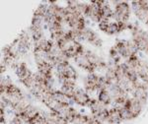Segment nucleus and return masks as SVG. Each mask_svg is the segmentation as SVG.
Returning <instances> with one entry per match:
<instances>
[{"label":"nucleus","mask_w":148,"mask_h":124,"mask_svg":"<svg viewBox=\"0 0 148 124\" xmlns=\"http://www.w3.org/2000/svg\"><path fill=\"white\" fill-rule=\"evenodd\" d=\"M75 86H76V80H64L62 81L60 91L68 97L69 99H72L73 94L75 92Z\"/></svg>","instance_id":"a211bd4d"},{"label":"nucleus","mask_w":148,"mask_h":124,"mask_svg":"<svg viewBox=\"0 0 148 124\" xmlns=\"http://www.w3.org/2000/svg\"><path fill=\"white\" fill-rule=\"evenodd\" d=\"M71 99L81 106H89L90 102L92 101V99L89 97V95L83 89H76Z\"/></svg>","instance_id":"2eb2a0df"},{"label":"nucleus","mask_w":148,"mask_h":124,"mask_svg":"<svg viewBox=\"0 0 148 124\" xmlns=\"http://www.w3.org/2000/svg\"><path fill=\"white\" fill-rule=\"evenodd\" d=\"M91 124H103V122H100V121H98V120H96V119H94V120L92 121Z\"/></svg>","instance_id":"bb28decb"},{"label":"nucleus","mask_w":148,"mask_h":124,"mask_svg":"<svg viewBox=\"0 0 148 124\" xmlns=\"http://www.w3.org/2000/svg\"><path fill=\"white\" fill-rule=\"evenodd\" d=\"M31 35H32V37L34 39L35 42H38L45 39L42 26H31Z\"/></svg>","instance_id":"5701e85b"},{"label":"nucleus","mask_w":148,"mask_h":124,"mask_svg":"<svg viewBox=\"0 0 148 124\" xmlns=\"http://www.w3.org/2000/svg\"><path fill=\"white\" fill-rule=\"evenodd\" d=\"M99 28L107 35H116L118 33H121L119 23L116 21L111 22L110 20H102L99 23Z\"/></svg>","instance_id":"dca6fc26"},{"label":"nucleus","mask_w":148,"mask_h":124,"mask_svg":"<svg viewBox=\"0 0 148 124\" xmlns=\"http://www.w3.org/2000/svg\"><path fill=\"white\" fill-rule=\"evenodd\" d=\"M130 17V6L127 2H119L114 6V19L118 23H128Z\"/></svg>","instance_id":"0eeeda50"},{"label":"nucleus","mask_w":148,"mask_h":124,"mask_svg":"<svg viewBox=\"0 0 148 124\" xmlns=\"http://www.w3.org/2000/svg\"><path fill=\"white\" fill-rule=\"evenodd\" d=\"M89 107L91 109L93 118L100 121V122L107 121L110 110V109L107 108V106H105L104 104H102L98 99H92L89 104Z\"/></svg>","instance_id":"423d86ee"},{"label":"nucleus","mask_w":148,"mask_h":124,"mask_svg":"<svg viewBox=\"0 0 148 124\" xmlns=\"http://www.w3.org/2000/svg\"><path fill=\"white\" fill-rule=\"evenodd\" d=\"M38 113H40L39 110H38L35 106L29 104L28 106H26L25 108L22 109L21 111L15 113V116H17V117L20 118L23 122L29 124L31 121H32V119L34 118Z\"/></svg>","instance_id":"4468645a"},{"label":"nucleus","mask_w":148,"mask_h":124,"mask_svg":"<svg viewBox=\"0 0 148 124\" xmlns=\"http://www.w3.org/2000/svg\"><path fill=\"white\" fill-rule=\"evenodd\" d=\"M22 122H23V121L21 120L20 118L17 117V116H14V118L11 120L10 124H22Z\"/></svg>","instance_id":"a878e982"},{"label":"nucleus","mask_w":148,"mask_h":124,"mask_svg":"<svg viewBox=\"0 0 148 124\" xmlns=\"http://www.w3.org/2000/svg\"><path fill=\"white\" fill-rule=\"evenodd\" d=\"M143 104L140 102H138L134 97H128L127 101L121 107L119 108L121 116V119L123 120H132L136 118L141 113Z\"/></svg>","instance_id":"f03ea898"},{"label":"nucleus","mask_w":148,"mask_h":124,"mask_svg":"<svg viewBox=\"0 0 148 124\" xmlns=\"http://www.w3.org/2000/svg\"><path fill=\"white\" fill-rule=\"evenodd\" d=\"M56 73L58 78L61 81L64 80H76L77 78V72L72 65L67 62H63L56 66Z\"/></svg>","instance_id":"6e6552de"},{"label":"nucleus","mask_w":148,"mask_h":124,"mask_svg":"<svg viewBox=\"0 0 148 124\" xmlns=\"http://www.w3.org/2000/svg\"><path fill=\"white\" fill-rule=\"evenodd\" d=\"M111 18H114V10L108 2L102 1V20H110Z\"/></svg>","instance_id":"b1692460"},{"label":"nucleus","mask_w":148,"mask_h":124,"mask_svg":"<svg viewBox=\"0 0 148 124\" xmlns=\"http://www.w3.org/2000/svg\"><path fill=\"white\" fill-rule=\"evenodd\" d=\"M80 40H86L89 44H93L94 46L97 47H101L102 46V40L99 37V35H97V33H95L94 31L91 30L89 28H85L84 30L82 31L80 35Z\"/></svg>","instance_id":"ddd939ff"},{"label":"nucleus","mask_w":148,"mask_h":124,"mask_svg":"<svg viewBox=\"0 0 148 124\" xmlns=\"http://www.w3.org/2000/svg\"><path fill=\"white\" fill-rule=\"evenodd\" d=\"M148 86L146 84H144L143 82H140L138 81L136 84L133 87V90L131 92V95H132V97L136 99L138 102H140L141 104L144 106L147 102V97H148Z\"/></svg>","instance_id":"9d476101"},{"label":"nucleus","mask_w":148,"mask_h":124,"mask_svg":"<svg viewBox=\"0 0 148 124\" xmlns=\"http://www.w3.org/2000/svg\"><path fill=\"white\" fill-rule=\"evenodd\" d=\"M85 16L99 24L102 21V1H93L88 4Z\"/></svg>","instance_id":"1a4fd4ad"},{"label":"nucleus","mask_w":148,"mask_h":124,"mask_svg":"<svg viewBox=\"0 0 148 124\" xmlns=\"http://www.w3.org/2000/svg\"><path fill=\"white\" fill-rule=\"evenodd\" d=\"M98 101L104 104L105 106H109L110 104H112L113 99H112V96L110 95L109 91L106 88H104V89L98 92Z\"/></svg>","instance_id":"412c9836"},{"label":"nucleus","mask_w":148,"mask_h":124,"mask_svg":"<svg viewBox=\"0 0 148 124\" xmlns=\"http://www.w3.org/2000/svg\"><path fill=\"white\" fill-rule=\"evenodd\" d=\"M132 34V42L136 45L138 50L146 51L148 48V32L141 29L139 26L130 25Z\"/></svg>","instance_id":"20e7f679"},{"label":"nucleus","mask_w":148,"mask_h":124,"mask_svg":"<svg viewBox=\"0 0 148 124\" xmlns=\"http://www.w3.org/2000/svg\"><path fill=\"white\" fill-rule=\"evenodd\" d=\"M47 118V124H68L67 121L61 116H59L58 114L51 112L46 115Z\"/></svg>","instance_id":"4be33fe9"},{"label":"nucleus","mask_w":148,"mask_h":124,"mask_svg":"<svg viewBox=\"0 0 148 124\" xmlns=\"http://www.w3.org/2000/svg\"><path fill=\"white\" fill-rule=\"evenodd\" d=\"M113 47L118 51V53L120 54L121 58H125V60H127L128 58L134 55H137L138 52L136 45L134 44L132 40H119Z\"/></svg>","instance_id":"39448f33"},{"label":"nucleus","mask_w":148,"mask_h":124,"mask_svg":"<svg viewBox=\"0 0 148 124\" xmlns=\"http://www.w3.org/2000/svg\"><path fill=\"white\" fill-rule=\"evenodd\" d=\"M107 79L105 76L99 75L96 73H89L88 76L85 78L84 87L86 91L89 92H94V91H101L102 89L106 88L107 86Z\"/></svg>","instance_id":"7ed1b4c3"},{"label":"nucleus","mask_w":148,"mask_h":124,"mask_svg":"<svg viewBox=\"0 0 148 124\" xmlns=\"http://www.w3.org/2000/svg\"><path fill=\"white\" fill-rule=\"evenodd\" d=\"M38 66V73L45 79L52 81V68L54 67L49 61H42L37 63Z\"/></svg>","instance_id":"f3484780"},{"label":"nucleus","mask_w":148,"mask_h":124,"mask_svg":"<svg viewBox=\"0 0 148 124\" xmlns=\"http://www.w3.org/2000/svg\"><path fill=\"white\" fill-rule=\"evenodd\" d=\"M136 72L138 78L141 80V82L148 86V63L146 61L141 59L139 65L136 68Z\"/></svg>","instance_id":"6ab92c4d"},{"label":"nucleus","mask_w":148,"mask_h":124,"mask_svg":"<svg viewBox=\"0 0 148 124\" xmlns=\"http://www.w3.org/2000/svg\"><path fill=\"white\" fill-rule=\"evenodd\" d=\"M131 4L135 16L140 21L146 24L148 21V2L140 0V1H133Z\"/></svg>","instance_id":"9b49d317"},{"label":"nucleus","mask_w":148,"mask_h":124,"mask_svg":"<svg viewBox=\"0 0 148 124\" xmlns=\"http://www.w3.org/2000/svg\"><path fill=\"white\" fill-rule=\"evenodd\" d=\"M146 52H147V54H148V48H147V50H146Z\"/></svg>","instance_id":"cd10ccee"},{"label":"nucleus","mask_w":148,"mask_h":124,"mask_svg":"<svg viewBox=\"0 0 148 124\" xmlns=\"http://www.w3.org/2000/svg\"><path fill=\"white\" fill-rule=\"evenodd\" d=\"M29 124H47V118L42 114L38 113Z\"/></svg>","instance_id":"393cba45"},{"label":"nucleus","mask_w":148,"mask_h":124,"mask_svg":"<svg viewBox=\"0 0 148 124\" xmlns=\"http://www.w3.org/2000/svg\"><path fill=\"white\" fill-rule=\"evenodd\" d=\"M123 119H121V113L119 108L113 107L109 110L108 118H107V122L108 124H121Z\"/></svg>","instance_id":"aec40b11"},{"label":"nucleus","mask_w":148,"mask_h":124,"mask_svg":"<svg viewBox=\"0 0 148 124\" xmlns=\"http://www.w3.org/2000/svg\"><path fill=\"white\" fill-rule=\"evenodd\" d=\"M54 44L58 46V48L68 59L75 58L85 50L83 45L74 37L70 30L66 31L65 34Z\"/></svg>","instance_id":"f257e3e1"},{"label":"nucleus","mask_w":148,"mask_h":124,"mask_svg":"<svg viewBox=\"0 0 148 124\" xmlns=\"http://www.w3.org/2000/svg\"><path fill=\"white\" fill-rule=\"evenodd\" d=\"M16 74H17L20 82L25 86L30 82L33 76H34V73L29 69L27 64L24 63V62H21L16 66Z\"/></svg>","instance_id":"f8f14e48"}]
</instances>
